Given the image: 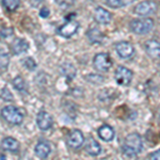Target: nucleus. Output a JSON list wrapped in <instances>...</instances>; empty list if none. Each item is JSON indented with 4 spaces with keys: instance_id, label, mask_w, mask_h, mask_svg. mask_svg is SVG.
I'll use <instances>...</instances> for the list:
<instances>
[{
    "instance_id": "1",
    "label": "nucleus",
    "mask_w": 160,
    "mask_h": 160,
    "mask_svg": "<svg viewBox=\"0 0 160 160\" xmlns=\"http://www.w3.org/2000/svg\"><path fill=\"white\" fill-rule=\"evenodd\" d=\"M143 148V141L139 133L132 132L125 137L122 144V153L127 158H136Z\"/></svg>"
},
{
    "instance_id": "2",
    "label": "nucleus",
    "mask_w": 160,
    "mask_h": 160,
    "mask_svg": "<svg viewBox=\"0 0 160 160\" xmlns=\"http://www.w3.org/2000/svg\"><path fill=\"white\" fill-rule=\"evenodd\" d=\"M155 22L153 18L149 17H143V18H135L129 22L130 31L135 34L144 35L148 34L153 30Z\"/></svg>"
},
{
    "instance_id": "3",
    "label": "nucleus",
    "mask_w": 160,
    "mask_h": 160,
    "mask_svg": "<svg viewBox=\"0 0 160 160\" xmlns=\"http://www.w3.org/2000/svg\"><path fill=\"white\" fill-rule=\"evenodd\" d=\"M1 117L6 122L12 125H20L24 122V114L20 112L18 108L14 106H7L2 108L1 110Z\"/></svg>"
},
{
    "instance_id": "4",
    "label": "nucleus",
    "mask_w": 160,
    "mask_h": 160,
    "mask_svg": "<svg viewBox=\"0 0 160 160\" xmlns=\"http://www.w3.org/2000/svg\"><path fill=\"white\" fill-rule=\"evenodd\" d=\"M93 64H94V68L98 72L107 73L112 68L113 61L108 52H99L95 55L94 59H93Z\"/></svg>"
},
{
    "instance_id": "5",
    "label": "nucleus",
    "mask_w": 160,
    "mask_h": 160,
    "mask_svg": "<svg viewBox=\"0 0 160 160\" xmlns=\"http://www.w3.org/2000/svg\"><path fill=\"white\" fill-rule=\"evenodd\" d=\"M73 17H75V13H73L72 16H68V20L61 26V27L58 28V34L61 35L62 38H72L73 35L76 34V32L78 31L80 25L77 20L73 19Z\"/></svg>"
},
{
    "instance_id": "6",
    "label": "nucleus",
    "mask_w": 160,
    "mask_h": 160,
    "mask_svg": "<svg viewBox=\"0 0 160 160\" xmlns=\"http://www.w3.org/2000/svg\"><path fill=\"white\" fill-rule=\"evenodd\" d=\"M157 11V3L153 0H143L133 8V13L138 16L148 17Z\"/></svg>"
},
{
    "instance_id": "7",
    "label": "nucleus",
    "mask_w": 160,
    "mask_h": 160,
    "mask_svg": "<svg viewBox=\"0 0 160 160\" xmlns=\"http://www.w3.org/2000/svg\"><path fill=\"white\" fill-rule=\"evenodd\" d=\"M132 72L129 68H125V66H118V68L114 72V80L118 86L122 87H128L131 83L132 80Z\"/></svg>"
},
{
    "instance_id": "8",
    "label": "nucleus",
    "mask_w": 160,
    "mask_h": 160,
    "mask_svg": "<svg viewBox=\"0 0 160 160\" xmlns=\"http://www.w3.org/2000/svg\"><path fill=\"white\" fill-rule=\"evenodd\" d=\"M84 142V136L79 129H73L66 138V144L69 148L78 149L82 146Z\"/></svg>"
},
{
    "instance_id": "9",
    "label": "nucleus",
    "mask_w": 160,
    "mask_h": 160,
    "mask_svg": "<svg viewBox=\"0 0 160 160\" xmlns=\"http://www.w3.org/2000/svg\"><path fill=\"white\" fill-rule=\"evenodd\" d=\"M37 125L41 130L46 131L49 130L53 125V118L50 113H48L47 111H40L37 114Z\"/></svg>"
},
{
    "instance_id": "10",
    "label": "nucleus",
    "mask_w": 160,
    "mask_h": 160,
    "mask_svg": "<svg viewBox=\"0 0 160 160\" xmlns=\"http://www.w3.org/2000/svg\"><path fill=\"white\" fill-rule=\"evenodd\" d=\"M115 50L121 59H129L135 53V47L132 44L126 41H122L115 44Z\"/></svg>"
},
{
    "instance_id": "11",
    "label": "nucleus",
    "mask_w": 160,
    "mask_h": 160,
    "mask_svg": "<svg viewBox=\"0 0 160 160\" xmlns=\"http://www.w3.org/2000/svg\"><path fill=\"white\" fill-rule=\"evenodd\" d=\"M29 47H30L29 43L25 38H20L13 40V42L11 44V50L15 56H19L27 52L29 50Z\"/></svg>"
},
{
    "instance_id": "12",
    "label": "nucleus",
    "mask_w": 160,
    "mask_h": 160,
    "mask_svg": "<svg viewBox=\"0 0 160 160\" xmlns=\"http://www.w3.org/2000/svg\"><path fill=\"white\" fill-rule=\"evenodd\" d=\"M94 19L96 20V22H98L100 25H108L110 24L111 19H112V14L108 10L104 9V8L97 7L95 9Z\"/></svg>"
},
{
    "instance_id": "13",
    "label": "nucleus",
    "mask_w": 160,
    "mask_h": 160,
    "mask_svg": "<svg viewBox=\"0 0 160 160\" xmlns=\"http://www.w3.org/2000/svg\"><path fill=\"white\" fill-rule=\"evenodd\" d=\"M97 135L102 141L105 142H111L115 138V131L113 127H111L108 124H104L97 129Z\"/></svg>"
},
{
    "instance_id": "14",
    "label": "nucleus",
    "mask_w": 160,
    "mask_h": 160,
    "mask_svg": "<svg viewBox=\"0 0 160 160\" xmlns=\"http://www.w3.org/2000/svg\"><path fill=\"white\" fill-rule=\"evenodd\" d=\"M1 148L3 151L10 152V153H18L20 148L19 142L13 137H7V138L2 139L1 141Z\"/></svg>"
},
{
    "instance_id": "15",
    "label": "nucleus",
    "mask_w": 160,
    "mask_h": 160,
    "mask_svg": "<svg viewBox=\"0 0 160 160\" xmlns=\"http://www.w3.org/2000/svg\"><path fill=\"white\" fill-rule=\"evenodd\" d=\"M59 71H60V74L68 80V81L73 80L75 77H76V74H77V69L75 68V65L69 63V62H64V63H62L60 65Z\"/></svg>"
},
{
    "instance_id": "16",
    "label": "nucleus",
    "mask_w": 160,
    "mask_h": 160,
    "mask_svg": "<svg viewBox=\"0 0 160 160\" xmlns=\"http://www.w3.org/2000/svg\"><path fill=\"white\" fill-rule=\"evenodd\" d=\"M145 51L146 53L153 59H157L159 58L160 55V45L159 42L155 38H152V40L148 41L145 43Z\"/></svg>"
},
{
    "instance_id": "17",
    "label": "nucleus",
    "mask_w": 160,
    "mask_h": 160,
    "mask_svg": "<svg viewBox=\"0 0 160 160\" xmlns=\"http://www.w3.org/2000/svg\"><path fill=\"white\" fill-rule=\"evenodd\" d=\"M34 153L40 159H46L51 153V148L47 142H38L34 148Z\"/></svg>"
},
{
    "instance_id": "18",
    "label": "nucleus",
    "mask_w": 160,
    "mask_h": 160,
    "mask_svg": "<svg viewBox=\"0 0 160 160\" xmlns=\"http://www.w3.org/2000/svg\"><path fill=\"white\" fill-rule=\"evenodd\" d=\"M87 37L89 38L90 43L92 44H100L104 41V33L100 31L97 27H91L87 32Z\"/></svg>"
},
{
    "instance_id": "19",
    "label": "nucleus",
    "mask_w": 160,
    "mask_h": 160,
    "mask_svg": "<svg viewBox=\"0 0 160 160\" xmlns=\"http://www.w3.org/2000/svg\"><path fill=\"white\" fill-rule=\"evenodd\" d=\"M86 152L90 156L96 157L102 153V146H100V144L95 139L91 138V140L88 142L86 146Z\"/></svg>"
},
{
    "instance_id": "20",
    "label": "nucleus",
    "mask_w": 160,
    "mask_h": 160,
    "mask_svg": "<svg viewBox=\"0 0 160 160\" xmlns=\"http://www.w3.org/2000/svg\"><path fill=\"white\" fill-rule=\"evenodd\" d=\"M10 64V56L3 46L0 45V69L6 71Z\"/></svg>"
},
{
    "instance_id": "21",
    "label": "nucleus",
    "mask_w": 160,
    "mask_h": 160,
    "mask_svg": "<svg viewBox=\"0 0 160 160\" xmlns=\"http://www.w3.org/2000/svg\"><path fill=\"white\" fill-rule=\"evenodd\" d=\"M12 86L15 90H17L20 93H24L27 91V83L25 79L22 76H16L12 80Z\"/></svg>"
},
{
    "instance_id": "22",
    "label": "nucleus",
    "mask_w": 160,
    "mask_h": 160,
    "mask_svg": "<svg viewBox=\"0 0 160 160\" xmlns=\"http://www.w3.org/2000/svg\"><path fill=\"white\" fill-rule=\"evenodd\" d=\"M135 1L136 0H106L108 6L110 8H113V9H120V8L127 7Z\"/></svg>"
},
{
    "instance_id": "23",
    "label": "nucleus",
    "mask_w": 160,
    "mask_h": 160,
    "mask_svg": "<svg viewBox=\"0 0 160 160\" xmlns=\"http://www.w3.org/2000/svg\"><path fill=\"white\" fill-rule=\"evenodd\" d=\"M2 4L9 12H14L19 8V0H2Z\"/></svg>"
},
{
    "instance_id": "24",
    "label": "nucleus",
    "mask_w": 160,
    "mask_h": 160,
    "mask_svg": "<svg viewBox=\"0 0 160 160\" xmlns=\"http://www.w3.org/2000/svg\"><path fill=\"white\" fill-rule=\"evenodd\" d=\"M84 78L92 84H102L105 81V77L99 74H89Z\"/></svg>"
},
{
    "instance_id": "25",
    "label": "nucleus",
    "mask_w": 160,
    "mask_h": 160,
    "mask_svg": "<svg viewBox=\"0 0 160 160\" xmlns=\"http://www.w3.org/2000/svg\"><path fill=\"white\" fill-rule=\"evenodd\" d=\"M22 64L24 65L25 68L28 69V71H34V69L37 68V66H38L37 62L33 60V58H31V57H27V58L22 59Z\"/></svg>"
},
{
    "instance_id": "26",
    "label": "nucleus",
    "mask_w": 160,
    "mask_h": 160,
    "mask_svg": "<svg viewBox=\"0 0 160 160\" xmlns=\"http://www.w3.org/2000/svg\"><path fill=\"white\" fill-rule=\"evenodd\" d=\"M0 97H1L4 102H12V100L14 99V96H13V94L8 87H4L1 89V91H0Z\"/></svg>"
},
{
    "instance_id": "27",
    "label": "nucleus",
    "mask_w": 160,
    "mask_h": 160,
    "mask_svg": "<svg viewBox=\"0 0 160 160\" xmlns=\"http://www.w3.org/2000/svg\"><path fill=\"white\" fill-rule=\"evenodd\" d=\"M53 1L62 9H68L73 7L75 3V0H53Z\"/></svg>"
},
{
    "instance_id": "28",
    "label": "nucleus",
    "mask_w": 160,
    "mask_h": 160,
    "mask_svg": "<svg viewBox=\"0 0 160 160\" xmlns=\"http://www.w3.org/2000/svg\"><path fill=\"white\" fill-rule=\"evenodd\" d=\"M13 33H14V31H13V28H10V27H6V28H2L1 30H0V37L2 38H8L10 37H12Z\"/></svg>"
},
{
    "instance_id": "29",
    "label": "nucleus",
    "mask_w": 160,
    "mask_h": 160,
    "mask_svg": "<svg viewBox=\"0 0 160 160\" xmlns=\"http://www.w3.org/2000/svg\"><path fill=\"white\" fill-rule=\"evenodd\" d=\"M50 14V11L47 7H43L42 9L40 10V16L43 17V18H47Z\"/></svg>"
},
{
    "instance_id": "30",
    "label": "nucleus",
    "mask_w": 160,
    "mask_h": 160,
    "mask_svg": "<svg viewBox=\"0 0 160 160\" xmlns=\"http://www.w3.org/2000/svg\"><path fill=\"white\" fill-rule=\"evenodd\" d=\"M148 158L152 160H159L160 159V152L159 151H155L153 153L148 155Z\"/></svg>"
},
{
    "instance_id": "31",
    "label": "nucleus",
    "mask_w": 160,
    "mask_h": 160,
    "mask_svg": "<svg viewBox=\"0 0 160 160\" xmlns=\"http://www.w3.org/2000/svg\"><path fill=\"white\" fill-rule=\"evenodd\" d=\"M29 1H30V3H31V6H32V7H38V4L43 1V0H29Z\"/></svg>"
}]
</instances>
